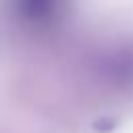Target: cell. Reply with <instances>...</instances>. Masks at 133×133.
<instances>
[{
    "label": "cell",
    "mask_w": 133,
    "mask_h": 133,
    "mask_svg": "<svg viewBox=\"0 0 133 133\" xmlns=\"http://www.w3.org/2000/svg\"><path fill=\"white\" fill-rule=\"evenodd\" d=\"M54 6V0H21V10L31 19L46 17Z\"/></svg>",
    "instance_id": "obj_1"
}]
</instances>
